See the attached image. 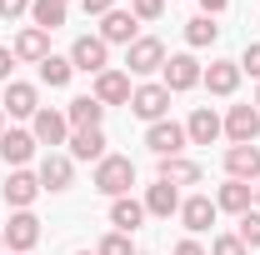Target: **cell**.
<instances>
[{
	"label": "cell",
	"instance_id": "13",
	"mask_svg": "<svg viewBox=\"0 0 260 255\" xmlns=\"http://www.w3.org/2000/svg\"><path fill=\"white\" fill-rule=\"evenodd\" d=\"M130 95H135V90H130L125 70H100L95 75V100L100 105H130Z\"/></svg>",
	"mask_w": 260,
	"mask_h": 255
},
{
	"label": "cell",
	"instance_id": "36",
	"mask_svg": "<svg viewBox=\"0 0 260 255\" xmlns=\"http://www.w3.org/2000/svg\"><path fill=\"white\" fill-rule=\"evenodd\" d=\"M170 255H210V250H205V245H200V240L190 235V240H180V245H175Z\"/></svg>",
	"mask_w": 260,
	"mask_h": 255
},
{
	"label": "cell",
	"instance_id": "15",
	"mask_svg": "<svg viewBox=\"0 0 260 255\" xmlns=\"http://www.w3.org/2000/svg\"><path fill=\"white\" fill-rule=\"evenodd\" d=\"M35 240H40V220H35L30 210H20V215H10V225H5V245L10 250H35Z\"/></svg>",
	"mask_w": 260,
	"mask_h": 255
},
{
	"label": "cell",
	"instance_id": "8",
	"mask_svg": "<svg viewBox=\"0 0 260 255\" xmlns=\"http://www.w3.org/2000/svg\"><path fill=\"white\" fill-rule=\"evenodd\" d=\"M30 135H35V145H65L70 140V120H65L60 110H35V120H30Z\"/></svg>",
	"mask_w": 260,
	"mask_h": 255
},
{
	"label": "cell",
	"instance_id": "26",
	"mask_svg": "<svg viewBox=\"0 0 260 255\" xmlns=\"http://www.w3.org/2000/svg\"><path fill=\"white\" fill-rule=\"evenodd\" d=\"M160 180L165 185H195L200 180V165L185 160V155H170V160H160Z\"/></svg>",
	"mask_w": 260,
	"mask_h": 255
},
{
	"label": "cell",
	"instance_id": "37",
	"mask_svg": "<svg viewBox=\"0 0 260 255\" xmlns=\"http://www.w3.org/2000/svg\"><path fill=\"white\" fill-rule=\"evenodd\" d=\"M85 5V15H110L115 10V0H80Z\"/></svg>",
	"mask_w": 260,
	"mask_h": 255
},
{
	"label": "cell",
	"instance_id": "10",
	"mask_svg": "<svg viewBox=\"0 0 260 255\" xmlns=\"http://www.w3.org/2000/svg\"><path fill=\"white\" fill-rule=\"evenodd\" d=\"M0 110H5V115H15V120H35V110H40L35 85H25V80H10V85H5V100H0Z\"/></svg>",
	"mask_w": 260,
	"mask_h": 255
},
{
	"label": "cell",
	"instance_id": "22",
	"mask_svg": "<svg viewBox=\"0 0 260 255\" xmlns=\"http://www.w3.org/2000/svg\"><path fill=\"white\" fill-rule=\"evenodd\" d=\"M35 195H40V175H30V170H15V175L5 180V200H10L15 210H30Z\"/></svg>",
	"mask_w": 260,
	"mask_h": 255
},
{
	"label": "cell",
	"instance_id": "7",
	"mask_svg": "<svg viewBox=\"0 0 260 255\" xmlns=\"http://www.w3.org/2000/svg\"><path fill=\"white\" fill-rule=\"evenodd\" d=\"M70 65H75V70H85V75L110 70V60H105V40H100V35H80V40L70 45Z\"/></svg>",
	"mask_w": 260,
	"mask_h": 255
},
{
	"label": "cell",
	"instance_id": "21",
	"mask_svg": "<svg viewBox=\"0 0 260 255\" xmlns=\"http://www.w3.org/2000/svg\"><path fill=\"white\" fill-rule=\"evenodd\" d=\"M250 195H255V185H245V180H225V185L215 190V210H225V215H245V210H250Z\"/></svg>",
	"mask_w": 260,
	"mask_h": 255
},
{
	"label": "cell",
	"instance_id": "34",
	"mask_svg": "<svg viewBox=\"0 0 260 255\" xmlns=\"http://www.w3.org/2000/svg\"><path fill=\"white\" fill-rule=\"evenodd\" d=\"M240 75H255V80H260V40H255V45H245V55H240Z\"/></svg>",
	"mask_w": 260,
	"mask_h": 255
},
{
	"label": "cell",
	"instance_id": "12",
	"mask_svg": "<svg viewBox=\"0 0 260 255\" xmlns=\"http://www.w3.org/2000/svg\"><path fill=\"white\" fill-rule=\"evenodd\" d=\"M215 215H220V210H215L210 195H190V200H180V220H185L190 235H205V230L215 225Z\"/></svg>",
	"mask_w": 260,
	"mask_h": 255
},
{
	"label": "cell",
	"instance_id": "5",
	"mask_svg": "<svg viewBox=\"0 0 260 255\" xmlns=\"http://www.w3.org/2000/svg\"><path fill=\"white\" fill-rule=\"evenodd\" d=\"M220 135H225V120H220L210 105L190 110V120H185V140H190V145H215Z\"/></svg>",
	"mask_w": 260,
	"mask_h": 255
},
{
	"label": "cell",
	"instance_id": "30",
	"mask_svg": "<svg viewBox=\"0 0 260 255\" xmlns=\"http://www.w3.org/2000/svg\"><path fill=\"white\" fill-rule=\"evenodd\" d=\"M95 255H135V240H130L125 230H110V235L95 245Z\"/></svg>",
	"mask_w": 260,
	"mask_h": 255
},
{
	"label": "cell",
	"instance_id": "19",
	"mask_svg": "<svg viewBox=\"0 0 260 255\" xmlns=\"http://www.w3.org/2000/svg\"><path fill=\"white\" fill-rule=\"evenodd\" d=\"M35 175H40V190H70V175H75V170H70V155H55V150H50V155L40 160Z\"/></svg>",
	"mask_w": 260,
	"mask_h": 255
},
{
	"label": "cell",
	"instance_id": "1",
	"mask_svg": "<svg viewBox=\"0 0 260 255\" xmlns=\"http://www.w3.org/2000/svg\"><path fill=\"white\" fill-rule=\"evenodd\" d=\"M100 195H110V200H120V195H130V185H135V160L130 155H105L95 165V180H90Z\"/></svg>",
	"mask_w": 260,
	"mask_h": 255
},
{
	"label": "cell",
	"instance_id": "4",
	"mask_svg": "<svg viewBox=\"0 0 260 255\" xmlns=\"http://www.w3.org/2000/svg\"><path fill=\"white\" fill-rule=\"evenodd\" d=\"M145 145H150L160 160H170V155H180L190 140H185V125H175V120H155V125L145 130Z\"/></svg>",
	"mask_w": 260,
	"mask_h": 255
},
{
	"label": "cell",
	"instance_id": "27",
	"mask_svg": "<svg viewBox=\"0 0 260 255\" xmlns=\"http://www.w3.org/2000/svg\"><path fill=\"white\" fill-rule=\"evenodd\" d=\"M145 220V205H140V200H130V195H120V200H115V205H110V225H115V230H135V225Z\"/></svg>",
	"mask_w": 260,
	"mask_h": 255
},
{
	"label": "cell",
	"instance_id": "6",
	"mask_svg": "<svg viewBox=\"0 0 260 255\" xmlns=\"http://www.w3.org/2000/svg\"><path fill=\"white\" fill-rule=\"evenodd\" d=\"M225 135H230V145H255V135H260V110H255V105H230Z\"/></svg>",
	"mask_w": 260,
	"mask_h": 255
},
{
	"label": "cell",
	"instance_id": "33",
	"mask_svg": "<svg viewBox=\"0 0 260 255\" xmlns=\"http://www.w3.org/2000/svg\"><path fill=\"white\" fill-rule=\"evenodd\" d=\"M210 255H250V250H245V240H240V235H215Z\"/></svg>",
	"mask_w": 260,
	"mask_h": 255
},
{
	"label": "cell",
	"instance_id": "35",
	"mask_svg": "<svg viewBox=\"0 0 260 255\" xmlns=\"http://www.w3.org/2000/svg\"><path fill=\"white\" fill-rule=\"evenodd\" d=\"M30 10V0H0V15L5 20H15V15H25Z\"/></svg>",
	"mask_w": 260,
	"mask_h": 255
},
{
	"label": "cell",
	"instance_id": "31",
	"mask_svg": "<svg viewBox=\"0 0 260 255\" xmlns=\"http://www.w3.org/2000/svg\"><path fill=\"white\" fill-rule=\"evenodd\" d=\"M240 240H245V250H260V210H245L240 215V230H235Z\"/></svg>",
	"mask_w": 260,
	"mask_h": 255
},
{
	"label": "cell",
	"instance_id": "2",
	"mask_svg": "<svg viewBox=\"0 0 260 255\" xmlns=\"http://www.w3.org/2000/svg\"><path fill=\"white\" fill-rule=\"evenodd\" d=\"M165 65V45L155 35H140L135 45H125V75H150Z\"/></svg>",
	"mask_w": 260,
	"mask_h": 255
},
{
	"label": "cell",
	"instance_id": "40",
	"mask_svg": "<svg viewBox=\"0 0 260 255\" xmlns=\"http://www.w3.org/2000/svg\"><path fill=\"white\" fill-rule=\"evenodd\" d=\"M0 135H5V110H0Z\"/></svg>",
	"mask_w": 260,
	"mask_h": 255
},
{
	"label": "cell",
	"instance_id": "16",
	"mask_svg": "<svg viewBox=\"0 0 260 255\" xmlns=\"http://www.w3.org/2000/svg\"><path fill=\"white\" fill-rule=\"evenodd\" d=\"M200 80L210 85V95H235V85H240V60H210Z\"/></svg>",
	"mask_w": 260,
	"mask_h": 255
},
{
	"label": "cell",
	"instance_id": "42",
	"mask_svg": "<svg viewBox=\"0 0 260 255\" xmlns=\"http://www.w3.org/2000/svg\"><path fill=\"white\" fill-rule=\"evenodd\" d=\"M0 250H5V230H0Z\"/></svg>",
	"mask_w": 260,
	"mask_h": 255
},
{
	"label": "cell",
	"instance_id": "24",
	"mask_svg": "<svg viewBox=\"0 0 260 255\" xmlns=\"http://www.w3.org/2000/svg\"><path fill=\"white\" fill-rule=\"evenodd\" d=\"M30 155H35V135H30V130H5V135H0V160L25 165Z\"/></svg>",
	"mask_w": 260,
	"mask_h": 255
},
{
	"label": "cell",
	"instance_id": "18",
	"mask_svg": "<svg viewBox=\"0 0 260 255\" xmlns=\"http://www.w3.org/2000/svg\"><path fill=\"white\" fill-rule=\"evenodd\" d=\"M145 215H160V220H170V215H180V190L175 185H165V180H155L150 190H145Z\"/></svg>",
	"mask_w": 260,
	"mask_h": 255
},
{
	"label": "cell",
	"instance_id": "17",
	"mask_svg": "<svg viewBox=\"0 0 260 255\" xmlns=\"http://www.w3.org/2000/svg\"><path fill=\"white\" fill-rule=\"evenodd\" d=\"M65 120H70V130H100V120H105V105H100L95 95H80L65 105Z\"/></svg>",
	"mask_w": 260,
	"mask_h": 255
},
{
	"label": "cell",
	"instance_id": "29",
	"mask_svg": "<svg viewBox=\"0 0 260 255\" xmlns=\"http://www.w3.org/2000/svg\"><path fill=\"white\" fill-rule=\"evenodd\" d=\"M215 35H220V25H215V15H195L190 25H185V40H190L195 50H200V45H215Z\"/></svg>",
	"mask_w": 260,
	"mask_h": 255
},
{
	"label": "cell",
	"instance_id": "23",
	"mask_svg": "<svg viewBox=\"0 0 260 255\" xmlns=\"http://www.w3.org/2000/svg\"><path fill=\"white\" fill-rule=\"evenodd\" d=\"M10 50H15V60H45V55H50V35L45 30H35V25H25V30L15 35V45H10Z\"/></svg>",
	"mask_w": 260,
	"mask_h": 255
},
{
	"label": "cell",
	"instance_id": "43",
	"mask_svg": "<svg viewBox=\"0 0 260 255\" xmlns=\"http://www.w3.org/2000/svg\"><path fill=\"white\" fill-rule=\"evenodd\" d=\"M255 200H260V180H255Z\"/></svg>",
	"mask_w": 260,
	"mask_h": 255
},
{
	"label": "cell",
	"instance_id": "41",
	"mask_svg": "<svg viewBox=\"0 0 260 255\" xmlns=\"http://www.w3.org/2000/svg\"><path fill=\"white\" fill-rule=\"evenodd\" d=\"M250 105H255V110H260V90H255V100H250Z\"/></svg>",
	"mask_w": 260,
	"mask_h": 255
},
{
	"label": "cell",
	"instance_id": "3",
	"mask_svg": "<svg viewBox=\"0 0 260 255\" xmlns=\"http://www.w3.org/2000/svg\"><path fill=\"white\" fill-rule=\"evenodd\" d=\"M160 70H165V80H160V85L170 90V95H180V90H195V85H200V75H205L195 55H170Z\"/></svg>",
	"mask_w": 260,
	"mask_h": 255
},
{
	"label": "cell",
	"instance_id": "45",
	"mask_svg": "<svg viewBox=\"0 0 260 255\" xmlns=\"http://www.w3.org/2000/svg\"><path fill=\"white\" fill-rule=\"evenodd\" d=\"M65 5H70V0H65Z\"/></svg>",
	"mask_w": 260,
	"mask_h": 255
},
{
	"label": "cell",
	"instance_id": "11",
	"mask_svg": "<svg viewBox=\"0 0 260 255\" xmlns=\"http://www.w3.org/2000/svg\"><path fill=\"white\" fill-rule=\"evenodd\" d=\"M130 110L155 125V120H165V110H170V90H165V85H140V90L130 95Z\"/></svg>",
	"mask_w": 260,
	"mask_h": 255
},
{
	"label": "cell",
	"instance_id": "28",
	"mask_svg": "<svg viewBox=\"0 0 260 255\" xmlns=\"http://www.w3.org/2000/svg\"><path fill=\"white\" fill-rule=\"evenodd\" d=\"M70 75H75V65H70V55H45V60H40V80H45L50 90H60V85H70Z\"/></svg>",
	"mask_w": 260,
	"mask_h": 255
},
{
	"label": "cell",
	"instance_id": "25",
	"mask_svg": "<svg viewBox=\"0 0 260 255\" xmlns=\"http://www.w3.org/2000/svg\"><path fill=\"white\" fill-rule=\"evenodd\" d=\"M30 20H35V30H60L65 25V0H30Z\"/></svg>",
	"mask_w": 260,
	"mask_h": 255
},
{
	"label": "cell",
	"instance_id": "32",
	"mask_svg": "<svg viewBox=\"0 0 260 255\" xmlns=\"http://www.w3.org/2000/svg\"><path fill=\"white\" fill-rule=\"evenodd\" d=\"M130 15H135V20H160L165 0H130Z\"/></svg>",
	"mask_w": 260,
	"mask_h": 255
},
{
	"label": "cell",
	"instance_id": "39",
	"mask_svg": "<svg viewBox=\"0 0 260 255\" xmlns=\"http://www.w3.org/2000/svg\"><path fill=\"white\" fill-rule=\"evenodd\" d=\"M200 5H205V15H220V10H225L230 0H200Z\"/></svg>",
	"mask_w": 260,
	"mask_h": 255
},
{
	"label": "cell",
	"instance_id": "44",
	"mask_svg": "<svg viewBox=\"0 0 260 255\" xmlns=\"http://www.w3.org/2000/svg\"><path fill=\"white\" fill-rule=\"evenodd\" d=\"M75 255H90V250H75Z\"/></svg>",
	"mask_w": 260,
	"mask_h": 255
},
{
	"label": "cell",
	"instance_id": "14",
	"mask_svg": "<svg viewBox=\"0 0 260 255\" xmlns=\"http://www.w3.org/2000/svg\"><path fill=\"white\" fill-rule=\"evenodd\" d=\"M135 25H140V20H135L130 10H110V15L100 20V40H105V45H135V40H140Z\"/></svg>",
	"mask_w": 260,
	"mask_h": 255
},
{
	"label": "cell",
	"instance_id": "9",
	"mask_svg": "<svg viewBox=\"0 0 260 255\" xmlns=\"http://www.w3.org/2000/svg\"><path fill=\"white\" fill-rule=\"evenodd\" d=\"M225 175L255 185V180H260V145H230V150H225Z\"/></svg>",
	"mask_w": 260,
	"mask_h": 255
},
{
	"label": "cell",
	"instance_id": "38",
	"mask_svg": "<svg viewBox=\"0 0 260 255\" xmlns=\"http://www.w3.org/2000/svg\"><path fill=\"white\" fill-rule=\"evenodd\" d=\"M10 70H15V50L0 45V80H10Z\"/></svg>",
	"mask_w": 260,
	"mask_h": 255
},
{
	"label": "cell",
	"instance_id": "20",
	"mask_svg": "<svg viewBox=\"0 0 260 255\" xmlns=\"http://www.w3.org/2000/svg\"><path fill=\"white\" fill-rule=\"evenodd\" d=\"M70 160H105V130H70Z\"/></svg>",
	"mask_w": 260,
	"mask_h": 255
}]
</instances>
